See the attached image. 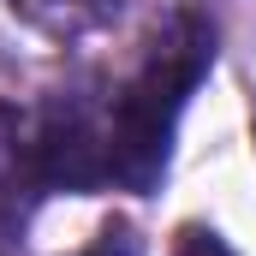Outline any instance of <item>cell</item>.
Here are the masks:
<instances>
[{
  "label": "cell",
  "instance_id": "cell-6",
  "mask_svg": "<svg viewBox=\"0 0 256 256\" xmlns=\"http://www.w3.org/2000/svg\"><path fill=\"white\" fill-rule=\"evenodd\" d=\"M173 256H238L220 232H208V226H185L179 232V244H173Z\"/></svg>",
  "mask_w": 256,
  "mask_h": 256
},
{
  "label": "cell",
  "instance_id": "cell-4",
  "mask_svg": "<svg viewBox=\"0 0 256 256\" xmlns=\"http://www.w3.org/2000/svg\"><path fill=\"white\" fill-rule=\"evenodd\" d=\"M30 191H42V185L30 173V155H24V137H18V114L0 108V238H12L24 226Z\"/></svg>",
  "mask_w": 256,
  "mask_h": 256
},
{
  "label": "cell",
  "instance_id": "cell-1",
  "mask_svg": "<svg viewBox=\"0 0 256 256\" xmlns=\"http://www.w3.org/2000/svg\"><path fill=\"white\" fill-rule=\"evenodd\" d=\"M208 66H214V24L202 12H191V6L173 12L149 36L143 66L126 78V90L108 108V185H120L131 196H149L167 179L185 102L208 78Z\"/></svg>",
  "mask_w": 256,
  "mask_h": 256
},
{
  "label": "cell",
  "instance_id": "cell-2",
  "mask_svg": "<svg viewBox=\"0 0 256 256\" xmlns=\"http://www.w3.org/2000/svg\"><path fill=\"white\" fill-rule=\"evenodd\" d=\"M18 137H24V155L42 191L90 196L108 185V114L90 96L78 90L48 96L42 108L18 114Z\"/></svg>",
  "mask_w": 256,
  "mask_h": 256
},
{
  "label": "cell",
  "instance_id": "cell-3",
  "mask_svg": "<svg viewBox=\"0 0 256 256\" xmlns=\"http://www.w3.org/2000/svg\"><path fill=\"white\" fill-rule=\"evenodd\" d=\"M6 6L48 42H84V36L108 30L126 0H6Z\"/></svg>",
  "mask_w": 256,
  "mask_h": 256
},
{
  "label": "cell",
  "instance_id": "cell-5",
  "mask_svg": "<svg viewBox=\"0 0 256 256\" xmlns=\"http://www.w3.org/2000/svg\"><path fill=\"white\" fill-rule=\"evenodd\" d=\"M90 256H143V238L131 220H108L96 238H90Z\"/></svg>",
  "mask_w": 256,
  "mask_h": 256
}]
</instances>
